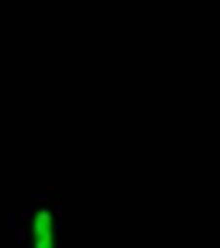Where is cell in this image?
<instances>
[{"label":"cell","mask_w":220,"mask_h":248,"mask_svg":"<svg viewBox=\"0 0 220 248\" xmlns=\"http://www.w3.org/2000/svg\"><path fill=\"white\" fill-rule=\"evenodd\" d=\"M33 248H55L53 217L47 209H40L31 220Z\"/></svg>","instance_id":"1"}]
</instances>
